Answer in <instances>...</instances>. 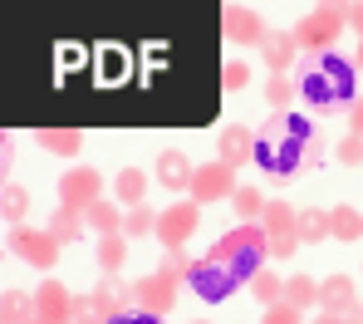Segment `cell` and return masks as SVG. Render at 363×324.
I'll return each mask as SVG.
<instances>
[{
    "instance_id": "6da1fadb",
    "label": "cell",
    "mask_w": 363,
    "mask_h": 324,
    "mask_svg": "<svg viewBox=\"0 0 363 324\" xmlns=\"http://www.w3.org/2000/svg\"><path fill=\"white\" fill-rule=\"evenodd\" d=\"M324 143H319V133L314 123L304 118V113H270L260 128H255V167L265 172V177H275V182H290V177H300V172H314V167H324Z\"/></svg>"
},
{
    "instance_id": "7a4b0ae2",
    "label": "cell",
    "mask_w": 363,
    "mask_h": 324,
    "mask_svg": "<svg viewBox=\"0 0 363 324\" xmlns=\"http://www.w3.org/2000/svg\"><path fill=\"white\" fill-rule=\"evenodd\" d=\"M295 94H300L304 104L314 108V113H349L354 108V99H359V74H354V60H344L339 50H329V55H300V65H295Z\"/></svg>"
},
{
    "instance_id": "3957f363",
    "label": "cell",
    "mask_w": 363,
    "mask_h": 324,
    "mask_svg": "<svg viewBox=\"0 0 363 324\" xmlns=\"http://www.w3.org/2000/svg\"><path fill=\"white\" fill-rule=\"evenodd\" d=\"M186 285H191V295H196V300H206V305H221V300H231V295L241 290L245 280H241V270H236L231 260H226L221 251H216V246H211L206 256L191 260V275H186Z\"/></svg>"
},
{
    "instance_id": "277c9868",
    "label": "cell",
    "mask_w": 363,
    "mask_h": 324,
    "mask_svg": "<svg viewBox=\"0 0 363 324\" xmlns=\"http://www.w3.org/2000/svg\"><path fill=\"white\" fill-rule=\"evenodd\" d=\"M349 30V5H314L309 15L295 20V45H300V55H329L334 45H339V35Z\"/></svg>"
},
{
    "instance_id": "5b68a950",
    "label": "cell",
    "mask_w": 363,
    "mask_h": 324,
    "mask_svg": "<svg viewBox=\"0 0 363 324\" xmlns=\"http://www.w3.org/2000/svg\"><path fill=\"white\" fill-rule=\"evenodd\" d=\"M216 251L231 260V265L241 270V280L250 285V275H255V270H265V226H260V221L231 226V231L216 241Z\"/></svg>"
},
{
    "instance_id": "8992f818",
    "label": "cell",
    "mask_w": 363,
    "mask_h": 324,
    "mask_svg": "<svg viewBox=\"0 0 363 324\" xmlns=\"http://www.w3.org/2000/svg\"><path fill=\"white\" fill-rule=\"evenodd\" d=\"M196 226H201V206L191 201V196H177L167 211H157V241H162V251H182L191 236H196Z\"/></svg>"
},
{
    "instance_id": "52a82bcc",
    "label": "cell",
    "mask_w": 363,
    "mask_h": 324,
    "mask_svg": "<svg viewBox=\"0 0 363 324\" xmlns=\"http://www.w3.org/2000/svg\"><path fill=\"white\" fill-rule=\"evenodd\" d=\"M177 280H167V275H143V280H133L128 285V305L133 310H143V315H157V320H167L172 310H177Z\"/></svg>"
},
{
    "instance_id": "ba28073f",
    "label": "cell",
    "mask_w": 363,
    "mask_h": 324,
    "mask_svg": "<svg viewBox=\"0 0 363 324\" xmlns=\"http://www.w3.org/2000/svg\"><path fill=\"white\" fill-rule=\"evenodd\" d=\"M10 251L25 260V265H35V270H55L60 241L50 231H40V226H10Z\"/></svg>"
},
{
    "instance_id": "9c48e42d",
    "label": "cell",
    "mask_w": 363,
    "mask_h": 324,
    "mask_svg": "<svg viewBox=\"0 0 363 324\" xmlns=\"http://www.w3.org/2000/svg\"><path fill=\"white\" fill-rule=\"evenodd\" d=\"M236 187H241V182H236V172H231L226 162H206V167L191 172V192L186 196H191L196 206H211V201H231Z\"/></svg>"
},
{
    "instance_id": "30bf717a",
    "label": "cell",
    "mask_w": 363,
    "mask_h": 324,
    "mask_svg": "<svg viewBox=\"0 0 363 324\" xmlns=\"http://www.w3.org/2000/svg\"><path fill=\"white\" fill-rule=\"evenodd\" d=\"M94 201H104V172H94V167H69L60 177V206L89 211Z\"/></svg>"
},
{
    "instance_id": "8fae6325",
    "label": "cell",
    "mask_w": 363,
    "mask_h": 324,
    "mask_svg": "<svg viewBox=\"0 0 363 324\" xmlns=\"http://www.w3.org/2000/svg\"><path fill=\"white\" fill-rule=\"evenodd\" d=\"M35 315H40V324H74V290L60 275H45L35 285Z\"/></svg>"
},
{
    "instance_id": "7c38bea8",
    "label": "cell",
    "mask_w": 363,
    "mask_h": 324,
    "mask_svg": "<svg viewBox=\"0 0 363 324\" xmlns=\"http://www.w3.org/2000/svg\"><path fill=\"white\" fill-rule=\"evenodd\" d=\"M221 35L231 40V45H241V50H260L265 45V20H260V10H250V5H226L221 10Z\"/></svg>"
},
{
    "instance_id": "4fadbf2b",
    "label": "cell",
    "mask_w": 363,
    "mask_h": 324,
    "mask_svg": "<svg viewBox=\"0 0 363 324\" xmlns=\"http://www.w3.org/2000/svg\"><path fill=\"white\" fill-rule=\"evenodd\" d=\"M216 162H226L231 172L236 167H250L255 162V133L241 128V123H226V128L216 133Z\"/></svg>"
},
{
    "instance_id": "5bb4252c",
    "label": "cell",
    "mask_w": 363,
    "mask_h": 324,
    "mask_svg": "<svg viewBox=\"0 0 363 324\" xmlns=\"http://www.w3.org/2000/svg\"><path fill=\"white\" fill-rule=\"evenodd\" d=\"M260 60H265V69L270 74H295V65H300V45H295V35L290 30H270L265 35V45H260Z\"/></svg>"
},
{
    "instance_id": "9a60e30c",
    "label": "cell",
    "mask_w": 363,
    "mask_h": 324,
    "mask_svg": "<svg viewBox=\"0 0 363 324\" xmlns=\"http://www.w3.org/2000/svg\"><path fill=\"white\" fill-rule=\"evenodd\" d=\"M191 157L182 152V147H162L157 152V182L167 187V192H191Z\"/></svg>"
},
{
    "instance_id": "2e32d148",
    "label": "cell",
    "mask_w": 363,
    "mask_h": 324,
    "mask_svg": "<svg viewBox=\"0 0 363 324\" xmlns=\"http://www.w3.org/2000/svg\"><path fill=\"white\" fill-rule=\"evenodd\" d=\"M359 305V285H354V275H329V280H319V310H329V315H349Z\"/></svg>"
},
{
    "instance_id": "e0dca14e",
    "label": "cell",
    "mask_w": 363,
    "mask_h": 324,
    "mask_svg": "<svg viewBox=\"0 0 363 324\" xmlns=\"http://www.w3.org/2000/svg\"><path fill=\"white\" fill-rule=\"evenodd\" d=\"M329 236L344 241V246H359L363 241V211L359 206H329Z\"/></svg>"
},
{
    "instance_id": "ac0fdd59",
    "label": "cell",
    "mask_w": 363,
    "mask_h": 324,
    "mask_svg": "<svg viewBox=\"0 0 363 324\" xmlns=\"http://www.w3.org/2000/svg\"><path fill=\"white\" fill-rule=\"evenodd\" d=\"M123 216H128V211H123L118 201H108V196L84 211V221L94 226V236H123Z\"/></svg>"
},
{
    "instance_id": "d6986e66",
    "label": "cell",
    "mask_w": 363,
    "mask_h": 324,
    "mask_svg": "<svg viewBox=\"0 0 363 324\" xmlns=\"http://www.w3.org/2000/svg\"><path fill=\"white\" fill-rule=\"evenodd\" d=\"M35 143H40L45 152H55V157H79V152H84V133L79 128H40Z\"/></svg>"
},
{
    "instance_id": "ffe728a7",
    "label": "cell",
    "mask_w": 363,
    "mask_h": 324,
    "mask_svg": "<svg viewBox=\"0 0 363 324\" xmlns=\"http://www.w3.org/2000/svg\"><path fill=\"white\" fill-rule=\"evenodd\" d=\"M60 246H74V241H84L89 236V221H84V211H69V206H60L55 216H50V226H45Z\"/></svg>"
},
{
    "instance_id": "44dd1931",
    "label": "cell",
    "mask_w": 363,
    "mask_h": 324,
    "mask_svg": "<svg viewBox=\"0 0 363 324\" xmlns=\"http://www.w3.org/2000/svg\"><path fill=\"white\" fill-rule=\"evenodd\" d=\"M295 236H300V246H319V241H329V211H324V206H300V216H295Z\"/></svg>"
},
{
    "instance_id": "7402d4cb",
    "label": "cell",
    "mask_w": 363,
    "mask_h": 324,
    "mask_svg": "<svg viewBox=\"0 0 363 324\" xmlns=\"http://www.w3.org/2000/svg\"><path fill=\"white\" fill-rule=\"evenodd\" d=\"M113 196H118L123 211L143 206V196H147V172H138V167H123L118 177H113Z\"/></svg>"
},
{
    "instance_id": "603a6c76",
    "label": "cell",
    "mask_w": 363,
    "mask_h": 324,
    "mask_svg": "<svg viewBox=\"0 0 363 324\" xmlns=\"http://www.w3.org/2000/svg\"><path fill=\"white\" fill-rule=\"evenodd\" d=\"M285 305H290V310H319V280H314V275H290V280H285Z\"/></svg>"
},
{
    "instance_id": "cb8c5ba5",
    "label": "cell",
    "mask_w": 363,
    "mask_h": 324,
    "mask_svg": "<svg viewBox=\"0 0 363 324\" xmlns=\"http://www.w3.org/2000/svg\"><path fill=\"white\" fill-rule=\"evenodd\" d=\"M94 260H99L104 275H118L123 260H128V236H99L94 241Z\"/></svg>"
},
{
    "instance_id": "d4e9b609",
    "label": "cell",
    "mask_w": 363,
    "mask_h": 324,
    "mask_svg": "<svg viewBox=\"0 0 363 324\" xmlns=\"http://www.w3.org/2000/svg\"><path fill=\"white\" fill-rule=\"evenodd\" d=\"M35 295H20V290H5L0 295V324H35Z\"/></svg>"
},
{
    "instance_id": "484cf974",
    "label": "cell",
    "mask_w": 363,
    "mask_h": 324,
    "mask_svg": "<svg viewBox=\"0 0 363 324\" xmlns=\"http://www.w3.org/2000/svg\"><path fill=\"white\" fill-rule=\"evenodd\" d=\"M0 216H5L10 226H25V216H30V192H25L20 182H5V192H0Z\"/></svg>"
},
{
    "instance_id": "4316f807",
    "label": "cell",
    "mask_w": 363,
    "mask_h": 324,
    "mask_svg": "<svg viewBox=\"0 0 363 324\" xmlns=\"http://www.w3.org/2000/svg\"><path fill=\"white\" fill-rule=\"evenodd\" d=\"M265 201H270V196L260 192V187H236V196H231V211H236V226H245V221H260V211H265Z\"/></svg>"
},
{
    "instance_id": "83f0119b",
    "label": "cell",
    "mask_w": 363,
    "mask_h": 324,
    "mask_svg": "<svg viewBox=\"0 0 363 324\" xmlns=\"http://www.w3.org/2000/svg\"><path fill=\"white\" fill-rule=\"evenodd\" d=\"M250 295L270 310V305H285V280L275 275V270H255L250 275Z\"/></svg>"
},
{
    "instance_id": "f1b7e54d",
    "label": "cell",
    "mask_w": 363,
    "mask_h": 324,
    "mask_svg": "<svg viewBox=\"0 0 363 324\" xmlns=\"http://www.w3.org/2000/svg\"><path fill=\"white\" fill-rule=\"evenodd\" d=\"M295 206L290 201H265V211H260V226H265V236H280V231H295Z\"/></svg>"
},
{
    "instance_id": "f546056e",
    "label": "cell",
    "mask_w": 363,
    "mask_h": 324,
    "mask_svg": "<svg viewBox=\"0 0 363 324\" xmlns=\"http://www.w3.org/2000/svg\"><path fill=\"white\" fill-rule=\"evenodd\" d=\"M152 231H157V211H152V206H133V211L123 216V236H128V241L152 236Z\"/></svg>"
},
{
    "instance_id": "4dcf8cb0",
    "label": "cell",
    "mask_w": 363,
    "mask_h": 324,
    "mask_svg": "<svg viewBox=\"0 0 363 324\" xmlns=\"http://www.w3.org/2000/svg\"><path fill=\"white\" fill-rule=\"evenodd\" d=\"M265 99H270V113H290L295 79H285V74H270V84H265Z\"/></svg>"
},
{
    "instance_id": "1f68e13d",
    "label": "cell",
    "mask_w": 363,
    "mask_h": 324,
    "mask_svg": "<svg viewBox=\"0 0 363 324\" xmlns=\"http://www.w3.org/2000/svg\"><path fill=\"white\" fill-rule=\"evenodd\" d=\"M300 251V236L295 231H280V236H265V260H290Z\"/></svg>"
},
{
    "instance_id": "d6a6232c",
    "label": "cell",
    "mask_w": 363,
    "mask_h": 324,
    "mask_svg": "<svg viewBox=\"0 0 363 324\" xmlns=\"http://www.w3.org/2000/svg\"><path fill=\"white\" fill-rule=\"evenodd\" d=\"M157 275H167V280H186L191 275V256L186 251H162V265H157Z\"/></svg>"
},
{
    "instance_id": "836d02e7",
    "label": "cell",
    "mask_w": 363,
    "mask_h": 324,
    "mask_svg": "<svg viewBox=\"0 0 363 324\" xmlns=\"http://www.w3.org/2000/svg\"><path fill=\"white\" fill-rule=\"evenodd\" d=\"M221 84H226V94H241L245 84H250V65H241V60H231V65L221 69Z\"/></svg>"
},
{
    "instance_id": "e575fe53",
    "label": "cell",
    "mask_w": 363,
    "mask_h": 324,
    "mask_svg": "<svg viewBox=\"0 0 363 324\" xmlns=\"http://www.w3.org/2000/svg\"><path fill=\"white\" fill-rule=\"evenodd\" d=\"M334 157H339L344 167H363V138H354V133H349V138L334 147Z\"/></svg>"
},
{
    "instance_id": "d590c367",
    "label": "cell",
    "mask_w": 363,
    "mask_h": 324,
    "mask_svg": "<svg viewBox=\"0 0 363 324\" xmlns=\"http://www.w3.org/2000/svg\"><path fill=\"white\" fill-rule=\"evenodd\" d=\"M260 324H304V315H300V310H290V305H270Z\"/></svg>"
},
{
    "instance_id": "8d00e7d4",
    "label": "cell",
    "mask_w": 363,
    "mask_h": 324,
    "mask_svg": "<svg viewBox=\"0 0 363 324\" xmlns=\"http://www.w3.org/2000/svg\"><path fill=\"white\" fill-rule=\"evenodd\" d=\"M108 324H167V320H157V315H143V310H128V315H118V320H108Z\"/></svg>"
},
{
    "instance_id": "74e56055",
    "label": "cell",
    "mask_w": 363,
    "mask_h": 324,
    "mask_svg": "<svg viewBox=\"0 0 363 324\" xmlns=\"http://www.w3.org/2000/svg\"><path fill=\"white\" fill-rule=\"evenodd\" d=\"M349 133H354V138H363V94L354 99V108H349Z\"/></svg>"
},
{
    "instance_id": "f35d334b",
    "label": "cell",
    "mask_w": 363,
    "mask_h": 324,
    "mask_svg": "<svg viewBox=\"0 0 363 324\" xmlns=\"http://www.w3.org/2000/svg\"><path fill=\"white\" fill-rule=\"evenodd\" d=\"M349 30L363 40V0H359V5H349Z\"/></svg>"
},
{
    "instance_id": "ab89813d",
    "label": "cell",
    "mask_w": 363,
    "mask_h": 324,
    "mask_svg": "<svg viewBox=\"0 0 363 324\" xmlns=\"http://www.w3.org/2000/svg\"><path fill=\"white\" fill-rule=\"evenodd\" d=\"M309 324H344V315H329V310H314V320Z\"/></svg>"
},
{
    "instance_id": "60d3db41",
    "label": "cell",
    "mask_w": 363,
    "mask_h": 324,
    "mask_svg": "<svg viewBox=\"0 0 363 324\" xmlns=\"http://www.w3.org/2000/svg\"><path fill=\"white\" fill-rule=\"evenodd\" d=\"M344 324H363V300L354 305V310H349V315H344Z\"/></svg>"
},
{
    "instance_id": "b9f144b4",
    "label": "cell",
    "mask_w": 363,
    "mask_h": 324,
    "mask_svg": "<svg viewBox=\"0 0 363 324\" xmlns=\"http://www.w3.org/2000/svg\"><path fill=\"white\" fill-rule=\"evenodd\" d=\"M354 74H363V40H359V50H354Z\"/></svg>"
},
{
    "instance_id": "7bdbcfd3",
    "label": "cell",
    "mask_w": 363,
    "mask_h": 324,
    "mask_svg": "<svg viewBox=\"0 0 363 324\" xmlns=\"http://www.w3.org/2000/svg\"><path fill=\"white\" fill-rule=\"evenodd\" d=\"M74 324H99V320H74Z\"/></svg>"
},
{
    "instance_id": "ee69618b",
    "label": "cell",
    "mask_w": 363,
    "mask_h": 324,
    "mask_svg": "<svg viewBox=\"0 0 363 324\" xmlns=\"http://www.w3.org/2000/svg\"><path fill=\"white\" fill-rule=\"evenodd\" d=\"M191 324H211V320H191Z\"/></svg>"
},
{
    "instance_id": "f6af8a7d",
    "label": "cell",
    "mask_w": 363,
    "mask_h": 324,
    "mask_svg": "<svg viewBox=\"0 0 363 324\" xmlns=\"http://www.w3.org/2000/svg\"><path fill=\"white\" fill-rule=\"evenodd\" d=\"M35 324H40V320H35Z\"/></svg>"
}]
</instances>
